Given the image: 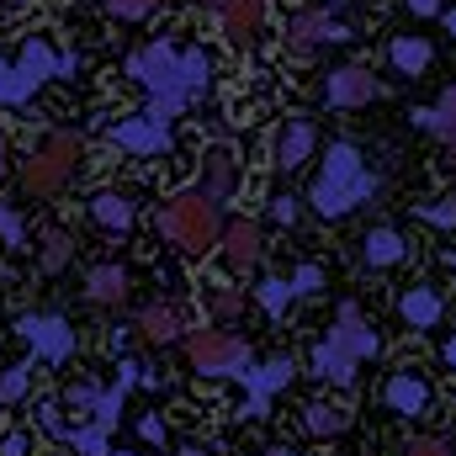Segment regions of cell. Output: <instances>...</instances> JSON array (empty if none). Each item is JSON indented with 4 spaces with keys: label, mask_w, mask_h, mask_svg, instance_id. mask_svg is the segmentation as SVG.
<instances>
[{
    "label": "cell",
    "mask_w": 456,
    "mask_h": 456,
    "mask_svg": "<svg viewBox=\"0 0 456 456\" xmlns=\"http://www.w3.org/2000/svg\"><path fill=\"white\" fill-rule=\"evenodd\" d=\"M96 403H102V387H96V382H75V387H69V409H75V414H91V419H96Z\"/></svg>",
    "instance_id": "31"
},
{
    "label": "cell",
    "mask_w": 456,
    "mask_h": 456,
    "mask_svg": "<svg viewBox=\"0 0 456 456\" xmlns=\"http://www.w3.org/2000/svg\"><path fill=\"white\" fill-rule=\"evenodd\" d=\"M202 5H213V11H224V0H202Z\"/></svg>",
    "instance_id": "48"
},
{
    "label": "cell",
    "mask_w": 456,
    "mask_h": 456,
    "mask_svg": "<svg viewBox=\"0 0 456 456\" xmlns=\"http://www.w3.org/2000/svg\"><path fill=\"white\" fill-rule=\"evenodd\" d=\"M69 260H75V239H69L64 228L43 233V271H64Z\"/></svg>",
    "instance_id": "28"
},
{
    "label": "cell",
    "mask_w": 456,
    "mask_h": 456,
    "mask_svg": "<svg viewBox=\"0 0 456 456\" xmlns=\"http://www.w3.org/2000/svg\"><path fill=\"white\" fill-rule=\"evenodd\" d=\"M159 233L186 249V255H202L224 239V224H218V202H208L202 191H181L159 208Z\"/></svg>",
    "instance_id": "3"
},
{
    "label": "cell",
    "mask_w": 456,
    "mask_h": 456,
    "mask_svg": "<svg viewBox=\"0 0 456 456\" xmlns=\"http://www.w3.org/2000/svg\"><path fill=\"white\" fill-rule=\"evenodd\" d=\"M441 361H446V366H452V371H456V335H452V340H446V345H441Z\"/></svg>",
    "instance_id": "44"
},
{
    "label": "cell",
    "mask_w": 456,
    "mask_h": 456,
    "mask_svg": "<svg viewBox=\"0 0 456 456\" xmlns=\"http://www.w3.org/2000/svg\"><path fill=\"white\" fill-rule=\"evenodd\" d=\"M314 149H319V127H314L308 117H287L281 133H276V170H281V175L303 170V165L314 159Z\"/></svg>",
    "instance_id": "10"
},
{
    "label": "cell",
    "mask_w": 456,
    "mask_h": 456,
    "mask_svg": "<svg viewBox=\"0 0 456 456\" xmlns=\"http://www.w3.org/2000/svg\"><path fill=\"white\" fill-rule=\"evenodd\" d=\"M138 436H143V441H165V419H159V414H143V419H138Z\"/></svg>",
    "instance_id": "42"
},
{
    "label": "cell",
    "mask_w": 456,
    "mask_h": 456,
    "mask_svg": "<svg viewBox=\"0 0 456 456\" xmlns=\"http://www.w3.org/2000/svg\"><path fill=\"white\" fill-rule=\"evenodd\" d=\"M292 355H276V361H265V366H255V371H244V393H249V403H244V414H265V398L276 393V387H287L292 382Z\"/></svg>",
    "instance_id": "14"
},
{
    "label": "cell",
    "mask_w": 456,
    "mask_h": 456,
    "mask_svg": "<svg viewBox=\"0 0 456 456\" xmlns=\"http://www.w3.org/2000/svg\"><path fill=\"white\" fill-rule=\"evenodd\" d=\"M37 419H43V430H48L53 441L69 446V430H75V425H64V409H59V403H37Z\"/></svg>",
    "instance_id": "32"
},
{
    "label": "cell",
    "mask_w": 456,
    "mask_h": 456,
    "mask_svg": "<svg viewBox=\"0 0 456 456\" xmlns=\"http://www.w3.org/2000/svg\"><path fill=\"white\" fill-rule=\"evenodd\" d=\"M138 330H143V340H149V345H170V340H181L186 319H181V308H175V303H154V308H143Z\"/></svg>",
    "instance_id": "20"
},
{
    "label": "cell",
    "mask_w": 456,
    "mask_h": 456,
    "mask_svg": "<svg viewBox=\"0 0 456 456\" xmlns=\"http://www.w3.org/2000/svg\"><path fill=\"white\" fill-rule=\"evenodd\" d=\"M324 340L340 345V350L350 355V361H355V366H361V361H377V350H382L377 330H371V324L361 319V308H355V303H340V324H335V330H330Z\"/></svg>",
    "instance_id": "9"
},
{
    "label": "cell",
    "mask_w": 456,
    "mask_h": 456,
    "mask_svg": "<svg viewBox=\"0 0 456 456\" xmlns=\"http://www.w3.org/2000/svg\"><path fill=\"white\" fill-rule=\"evenodd\" d=\"M403 5H409V11H414V16H441V11H446V5H441V0H403Z\"/></svg>",
    "instance_id": "43"
},
{
    "label": "cell",
    "mask_w": 456,
    "mask_h": 456,
    "mask_svg": "<svg viewBox=\"0 0 456 456\" xmlns=\"http://www.w3.org/2000/svg\"><path fill=\"white\" fill-rule=\"evenodd\" d=\"M233 186H239L233 154H228V149H208V154H202V197H208V202H228Z\"/></svg>",
    "instance_id": "17"
},
{
    "label": "cell",
    "mask_w": 456,
    "mask_h": 456,
    "mask_svg": "<svg viewBox=\"0 0 456 456\" xmlns=\"http://www.w3.org/2000/svg\"><path fill=\"white\" fill-rule=\"evenodd\" d=\"M271 218L281 228H292L297 224V197H292V191H276V197H271Z\"/></svg>",
    "instance_id": "37"
},
{
    "label": "cell",
    "mask_w": 456,
    "mask_h": 456,
    "mask_svg": "<svg viewBox=\"0 0 456 456\" xmlns=\"http://www.w3.org/2000/svg\"><path fill=\"white\" fill-rule=\"evenodd\" d=\"M181 456H213V452H208V446H197V441H191V446H181Z\"/></svg>",
    "instance_id": "45"
},
{
    "label": "cell",
    "mask_w": 456,
    "mask_h": 456,
    "mask_svg": "<svg viewBox=\"0 0 456 456\" xmlns=\"http://www.w3.org/2000/svg\"><path fill=\"white\" fill-rule=\"evenodd\" d=\"M303 425H308V436H345L350 430V409H340V403H308Z\"/></svg>",
    "instance_id": "26"
},
{
    "label": "cell",
    "mask_w": 456,
    "mask_h": 456,
    "mask_svg": "<svg viewBox=\"0 0 456 456\" xmlns=\"http://www.w3.org/2000/svg\"><path fill=\"white\" fill-rule=\"evenodd\" d=\"M224 32H228V43H249L255 32H260V21H265V0H224Z\"/></svg>",
    "instance_id": "19"
},
{
    "label": "cell",
    "mask_w": 456,
    "mask_h": 456,
    "mask_svg": "<svg viewBox=\"0 0 456 456\" xmlns=\"http://www.w3.org/2000/svg\"><path fill=\"white\" fill-rule=\"evenodd\" d=\"M127 75L149 91V102H143V112L159 117V122H170V117H181L202 91H208V80H213V59L202 53V48H175V43H143L133 59H127Z\"/></svg>",
    "instance_id": "1"
},
{
    "label": "cell",
    "mask_w": 456,
    "mask_h": 456,
    "mask_svg": "<svg viewBox=\"0 0 456 456\" xmlns=\"http://www.w3.org/2000/svg\"><path fill=\"white\" fill-rule=\"evenodd\" d=\"M446 271H456V255H446Z\"/></svg>",
    "instance_id": "49"
},
{
    "label": "cell",
    "mask_w": 456,
    "mask_h": 456,
    "mask_svg": "<svg viewBox=\"0 0 456 456\" xmlns=\"http://www.w3.org/2000/svg\"><path fill=\"white\" fill-rule=\"evenodd\" d=\"M382 403H387L393 414L419 419V414H430L436 393H430V382H425L419 371H393V377H387V387H382Z\"/></svg>",
    "instance_id": "13"
},
{
    "label": "cell",
    "mask_w": 456,
    "mask_h": 456,
    "mask_svg": "<svg viewBox=\"0 0 456 456\" xmlns=\"http://www.w3.org/2000/svg\"><path fill=\"white\" fill-rule=\"evenodd\" d=\"M16 335L32 345V355H43V361H64L75 350V330L64 319H53V314H21Z\"/></svg>",
    "instance_id": "7"
},
{
    "label": "cell",
    "mask_w": 456,
    "mask_h": 456,
    "mask_svg": "<svg viewBox=\"0 0 456 456\" xmlns=\"http://www.w3.org/2000/svg\"><path fill=\"white\" fill-rule=\"evenodd\" d=\"M403 255H409L403 233H398V228H387V224H377L366 239H361V260H366L371 271H387V265H398Z\"/></svg>",
    "instance_id": "18"
},
{
    "label": "cell",
    "mask_w": 456,
    "mask_h": 456,
    "mask_svg": "<svg viewBox=\"0 0 456 456\" xmlns=\"http://www.w3.org/2000/svg\"><path fill=\"white\" fill-rule=\"evenodd\" d=\"M208 308H213V314H218V319H233V314H239V308H244V297H239V292H233V287H218V292H213V297H208Z\"/></svg>",
    "instance_id": "36"
},
{
    "label": "cell",
    "mask_w": 456,
    "mask_h": 456,
    "mask_svg": "<svg viewBox=\"0 0 456 456\" xmlns=\"http://www.w3.org/2000/svg\"><path fill=\"white\" fill-rule=\"evenodd\" d=\"M86 297H91V303H122V297H127V271H122V265H91Z\"/></svg>",
    "instance_id": "24"
},
{
    "label": "cell",
    "mask_w": 456,
    "mask_h": 456,
    "mask_svg": "<svg viewBox=\"0 0 456 456\" xmlns=\"http://www.w3.org/2000/svg\"><path fill=\"white\" fill-rule=\"evenodd\" d=\"M425 224H436V228H456V202H430V208H425Z\"/></svg>",
    "instance_id": "40"
},
{
    "label": "cell",
    "mask_w": 456,
    "mask_h": 456,
    "mask_svg": "<svg viewBox=\"0 0 456 456\" xmlns=\"http://www.w3.org/2000/svg\"><path fill=\"white\" fill-rule=\"evenodd\" d=\"M265 456H297V452H292V446H271Z\"/></svg>",
    "instance_id": "47"
},
{
    "label": "cell",
    "mask_w": 456,
    "mask_h": 456,
    "mask_svg": "<svg viewBox=\"0 0 456 456\" xmlns=\"http://www.w3.org/2000/svg\"><path fill=\"white\" fill-rule=\"evenodd\" d=\"M133 213H138V208H133L127 191H102V197H91V218L107 228V233H122V228L133 224Z\"/></svg>",
    "instance_id": "23"
},
{
    "label": "cell",
    "mask_w": 456,
    "mask_h": 456,
    "mask_svg": "<svg viewBox=\"0 0 456 456\" xmlns=\"http://www.w3.org/2000/svg\"><path fill=\"white\" fill-rule=\"evenodd\" d=\"M387 59H393V69H398V75H425L436 53H430V43H425V37L403 32V37H393V43H387Z\"/></svg>",
    "instance_id": "21"
},
{
    "label": "cell",
    "mask_w": 456,
    "mask_h": 456,
    "mask_svg": "<svg viewBox=\"0 0 456 456\" xmlns=\"http://www.w3.org/2000/svg\"><path fill=\"white\" fill-rule=\"evenodd\" d=\"M398 314H403L409 330H436V324L446 319V297H441L436 287H403Z\"/></svg>",
    "instance_id": "15"
},
{
    "label": "cell",
    "mask_w": 456,
    "mask_h": 456,
    "mask_svg": "<svg viewBox=\"0 0 456 456\" xmlns=\"http://www.w3.org/2000/svg\"><path fill=\"white\" fill-rule=\"evenodd\" d=\"M75 69H80L75 59H64V53H53V43L32 37L11 64H0V107H21L43 80H53V75H75Z\"/></svg>",
    "instance_id": "4"
},
{
    "label": "cell",
    "mask_w": 456,
    "mask_h": 456,
    "mask_svg": "<svg viewBox=\"0 0 456 456\" xmlns=\"http://www.w3.org/2000/svg\"><path fill=\"white\" fill-rule=\"evenodd\" d=\"M319 287H324V271H319V265H303V271L292 276V292H297V297H314Z\"/></svg>",
    "instance_id": "38"
},
{
    "label": "cell",
    "mask_w": 456,
    "mask_h": 456,
    "mask_svg": "<svg viewBox=\"0 0 456 456\" xmlns=\"http://www.w3.org/2000/svg\"><path fill=\"white\" fill-rule=\"evenodd\" d=\"M366 197H377V175L366 170V159H361L355 143L335 138V143H330V159L319 165L314 191H308L314 213H324V218H345V213H355Z\"/></svg>",
    "instance_id": "2"
},
{
    "label": "cell",
    "mask_w": 456,
    "mask_h": 456,
    "mask_svg": "<svg viewBox=\"0 0 456 456\" xmlns=\"http://www.w3.org/2000/svg\"><path fill=\"white\" fill-rule=\"evenodd\" d=\"M186 355H191V366L202 371V377H244L249 371V345L239 340V335H228V330H197V335H186Z\"/></svg>",
    "instance_id": "6"
},
{
    "label": "cell",
    "mask_w": 456,
    "mask_h": 456,
    "mask_svg": "<svg viewBox=\"0 0 456 456\" xmlns=\"http://www.w3.org/2000/svg\"><path fill=\"white\" fill-rule=\"evenodd\" d=\"M154 5H159V0H107V11H112L117 21H143Z\"/></svg>",
    "instance_id": "33"
},
{
    "label": "cell",
    "mask_w": 456,
    "mask_h": 456,
    "mask_svg": "<svg viewBox=\"0 0 456 456\" xmlns=\"http://www.w3.org/2000/svg\"><path fill=\"white\" fill-rule=\"evenodd\" d=\"M292 297H297V292H292V281H276V276H271V281H260V308H265V314H281Z\"/></svg>",
    "instance_id": "30"
},
{
    "label": "cell",
    "mask_w": 456,
    "mask_h": 456,
    "mask_svg": "<svg viewBox=\"0 0 456 456\" xmlns=\"http://www.w3.org/2000/svg\"><path fill=\"white\" fill-rule=\"evenodd\" d=\"M75 170H80V138H75V133H53V138L21 165V181H27L32 197H59V191L75 181Z\"/></svg>",
    "instance_id": "5"
},
{
    "label": "cell",
    "mask_w": 456,
    "mask_h": 456,
    "mask_svg": "<svg viewBox=\"0 0 456 456\" xmlns=\"http://www.w3.org/2000/svg\"><path fill=\"white\" fill-rule=\"evenodd\" d=\"M403 456H452V446H446V441H436V436H419V441H409V446H403Z\"/></svg>",
    "instance_id": "39"
},
{
    "label": "cell",
    "mask_w": 456,
    "mask_h": 456,
    "mask_svg": "<svg viewBox=\"0 0 456 456\" xmlns=\"http://www.w3.org/2000/svg\"><path fill=\"white\" fill-rule=\"evenodd\" d=\"M441 16H446V32L456 37V5H452V11H441Z\"/></svg>",
    "instance_id": "46"
},
{
    "label": "cell",
    "mask_w": 456,
    "mask_h": 456,
    "mask_svg": "<svg viewBox=\"0 0 456 456\" xmlns=\"http://www.w3.org/2000/svg\"><path fill=\"white\" fill-rule=\"evenodd\" d=\"M377 96H382V80H377L371 69H361V64H345V69H335V75L324 80V102H330L335 112L366 107V102H377Z\"/></svg>",
    "instance_id": "8"
},
{
    "label": "cell",
    "mask_w": 456,
    "mask_h": 456,
    "mask_svg": "<svg viewBox=\"0 0 456 456\" xmlns=\"http://www.w3.org/2000/svg\"><path fill=\"white\" fill-rule=\"evenodd\" d=\"M414 122H419V127H430V133H436L446 149H456V86L446 91V96H441V102H436V107L414 112Z\"/></svg>",
    "instance_id": "25"
},
{
    "label": "cell",
    "mask_w": 456,
    "mask_h": 456,
    "mask_svg": "<svg viewBox=\"0 0 456 456\" xmlns=\"http://www.w3.org/2000/svg\"><path fill=\"white\" fill-rule=\"evenodd\" d=\"M287 32H292V53H314L319 43H345L350 37V27L335 11H297Z\"/></svg>",
    "instance_id": "11"
},
{
    "label": "cell",
    "mask_w": 456,
    "mask_h": 456,
    "mask_svg": "<svg viewBox=\"0 0 456 456\" xmlns=\"http://www.w3.org/2000/svg\"><path fill=\"white\" fill-rule=\"evenodd\" d=\"M224 265L228 271H249L255 260H260V224H249V218H239V224L224 228Z\"/></svg>",
    "instance_id": "16"
},
{
    "label": "cell",
    "mask_w": 456,
    "mask_h": 456,
    "mask_svg": "<svg viewBox=\"0 0 456 456\" xmlns=\"http://www.w3.org/2000/svg\"><path fill=\"white\" fill-rule=\"evenodd\" d=\"M0 239H5V244H16V249L27 244V239H21V224H16V213H11L5 202H0Z\"/></svg>",
    "instance_id": "41"
},
{
    "label": "cell",
    "mask_w": 456,
    "mask_h": 456,
    "mask_svg": "<svg viewBox=\"0 0 456 456\" xmlns=\"http://www.w3.org/2000/svg\"><path fill=\"white\" fill-rule=\"evenodd\" d=\"M69 446L80 456H107L112 452V430H107V425H75V430H69Z\"/></svg>",
    "instance_id": "27"
},
{
    "label": "cell",
    "mask_w": 456,
    "mask_h": 456,
    "mask_svg": "<svg viewBox=\"0 0 456 456\" xmlns=\"http://www.w3.org/2000/svg\"><path fill=\"white\" fill-rule=\"evenodd\" d=\"M32 452H37L32 430H5V436H0V456H32Z\"/></svg>",
    "instance_id": "34"
},
{
    "label": "cell",
    "mask_w": 456,
    "mask_h": 456,
    "mask_svg": "<svg viewBox=\"0 0 456 456\" xmlns=\"http://www.w3.org/2000/svg\"><path fill=\"white\" fill-rule=\"evenodd\" d=\"M122 393H127L122 382H117L112 393H102V403H96V425H107V430L117 425V414H122Z\"/></svg>",
    "instance_id": "35"
},
{
    "label": "cell",
    "mask_w": 456,
    "mask_h": 456,
    "mask_svg": "<svg viewBox=\"0 0 456 456\" xmlns=\"http://www.w3.org/2000/svg\"><path fill=\"white\" fill-rule=\"evenodd\" d=\"M112 143L117 149H133V154H165L170 149V122L138 112V117H127V122L112 127Z\"/></svg>",
    "instance_id": "12"
},
{
    "label": "cell",
    "mask_w": 456,
    "mask_h": 456,
    "mask_svg": "<svg viewBox=\"0 0 456 456\" xmlns=\"http://www.w3.org/2000/svg\"><path fill=\"white\" fill-rule=\"evenodd\" d=\"M32 387V366H5L0 371V403H21Z\"/></svg>",
    "instance_id": "29"
},
{
    "label": "cell",
    "mask_w": 456,
    "mask_h": 456,
    "mask_svg": "<svg viewBox=\"0 0 456 456\" xmlns=\"http://www.w3.org/2000/svg\"><path fill=\"white\" fill-rule=\"evenodd\" d=\"M308 366H314V377H324V382H355V361L345 355L340 345H330V340H319L314 345V355H308Z\"/></svg>",
    "instance_id": "22"
}]
</instances>
